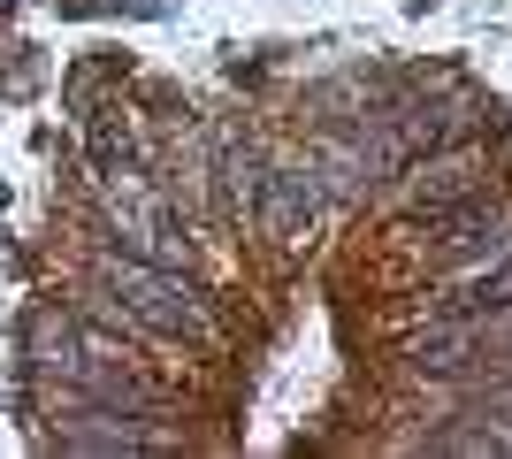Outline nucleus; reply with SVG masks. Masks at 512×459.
I'll return each instance as SVG.
<instances>
[{
  "label": "nucleus",
  "mask_w": 512,
  "mask_h": 459,
  "mask_svg": "<svg viewBox=\"0 0 512 459\" xmlns=\"http://www.w3.org/2000/svg\"><path fill=\"white\" fill-rule=\"evenodd\" d=\"M100 284H107V299L123 306L130 322H146V329H161V337H199L207 345L214 337V322H207V306H199V291L192 284H176L161 261H138V253H107L100 261Z\"/></svg>",
  "instance_id": "f257e3e1"
},
{
  "label": "nucleus",
  "mask_w": 512,
  "mask_h": 459,
  "mask_svg": "<svg viewBox=\"0 0 512 459\" xmlns=\"http://www.w3.org/2000/svg\"><path fill=\"white\" fill-rule=\"evenodd\" d=\"M107 207H115V230L130 238V253L138 261H184V222H176L169 199H146V192H130V184H115L107 192Z\"/></svg>",
  "instance_id": "f03ea898"
},
{
  "label": "nucleus",
  "mask_w": 512,
  "mask_h": 459,
  "mask_svg": "<svg viewBox=\"0 0 512 459\" xmlns=\"http://www.w3.org/2000/svg\"><path fill=\"white\" fill-rule=\"evenodd\" d=\"M260 222H268V238H306L314 230V215H321V176H314V161L306 169H276V176H260V207H253Z\"/></svg>",
  "instance_id": "7ed1b4c3"
},
{
  "label": "nucleus",
  "mask_w": 512,
  "mask_h": 459,
  "mask_svg": "<svg viewBox=\"0 0 512 459\" xmlns=\"http://www.w3.org/2000/svg\"><path fill=\"white\" fill-rule=\"evenodd\" d=\"M474 192H482V153L474 146H459V153L428 146V161L406 169V199L428 207V215H444V207H459V199H474Z\"/></svg>",
  "instance_id": "20e7f679"
},
{
  "label": "nucleus",
  "mask_w": 512,
  "mask_h": 459,
  "mask_svg": "<svg viewBox=\"0 0 512 459\" xmlns=\"http://www.w3.org/2000/svg\"><path fill=\"white\" fill-rule=\"evenodd\" d=\"M222 176H230V199L245 207V215H253V207H260V176H268V169H260L245 146H230V153H222Z\"/></svg>",
  "instance_id": "39448f33"
},
{
  "label": "nucleus",
  "mask_w": 512,
  "mask_h": 459,
  "mask_svg": "<svg viewBox=\"0 0 512 459\" xmlns=\"http://www.w3.org/2000/svg\"><path fill=\"white\" fill-rule=\"evenodd\" d=\"M474 306H512V253H505V268H482V276H474Z\"/></svg>",
  "instance_id": "423d86ee"
}]
</instances>
